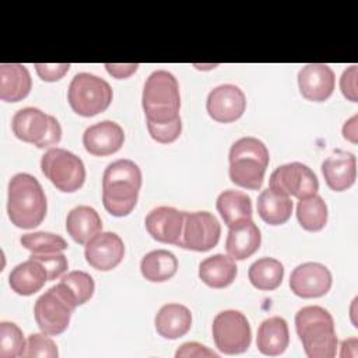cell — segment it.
<instances>
[{
    "label": "cell",
    "instance_id": "1",
    "mask_svg": "<svg viewBox=\"0 0 358 358\" xmlns=\"http://www.w3.org/2000/svg\"><path fill=\"white\" fill-rule=\"evenodd\" d=\"M143 175L131 159H117L109 164L102 176V203L113 217L129 215L137 204Z\"/></svg>",
    "mask_w": 358,
    "mask_h": 358
},
{
    "label": "cell",
    "instance_id": "2",
    "mask_svg": "<svg viewBox=\"0 0 358 358\" xmlns=\"http://www.w3.org/2000/svg\"><path fill=\"white\" fill-rule=\"evenodd\" d=\"M48 210L45 192L29 173H17L8 182L7 213L11 224L22 229L38 227Z\"/></svg>",
    "mask_w": 358,
    "mask_h": 358
},
{
    "label": "cell",
    "instance_id": "3",
    "mask_svg": "<svg viewBox=\"0 0 358 358\" xmlns=\"http://www.w3.org/2000/svg\"><path fill=\"white\" fill-rule=\"evenodd\" d=\"M296 334L309 358H333L337 350V336L333 316L327 309L309 305L295 315Z\"/></svg>",
    "mask_w": 358,
    "mask_h": 358
},
{
    "label": "cell",
    "instance_id": "4",
    "mask_svg": "<svg viewBox=\"0 0 358 358\" xmlns=\"http://www.w3.org/2000/svg\"><path fill=\"white\" fill-rule=\"evenodd\" d=\"M229 179L239 187L257 190L263 185L270 161L268 150L256 137H242L229 150Z\"/></svg>",
    "mask_w": 358,
    "mask_h": 358
},
{
    "label": "cell",
    "instance_id": "5",
    "mask_svg": "<svg viewBox=\"0 0 358 358\" xmlns=\"http://www.w3.org/2000/svg\"><path fill=\"white\" fill-rule=\"evenodd\" d=\"M147 120L154 123L172 122L179 117L180 94L175 76L166 70H155L145 80L141 96Z\"/></svg>",
    "mask_w": 358,
    "mask_h": 358
},
{
    "label": "cell",
    "instance_id": "6",
    "mask_svg": "<svg viewBox=\"0 0 358 358\" xmlns=\"http://www.w3.org/2000/svg\"><path fill=\"white\" fill-rule=\"evenodd\" d=\"M77 308L74 298L59 282L43 292L35 302L34 316L42 333L57 336L63 333L70 323L71 313Z\"/></svg>",
    "mask_w": 358,
    "mask_h": 358
},
{
    "label": "cell",
    "instance_id": "7",
    "mask_svg": "<svg viewBox=\"0 0 358 358\" xmlns=\"http://www.w3.org/2000/svg\"><path fill=\"white\" fill-rule=\"evenodd\" d=\"M112 96L110 85L103 78L91 73L76 74L67 91L71 109L84 117H91L106 110L112 102Z\"/></svg>",
    "mask_w": 358,
    "mask_h": 358
},
{
    "label": "cell",
    "instance_id": "8",
    "mask_svg": "<svg viewBox=\"0 0 358 358\" xmlns=\"http://www.w3.org/2000/svg\"><path fill=\"white\" fill-rule=\"evenodd\" d=\"M42 173L64 193L78 190L85 180V166L80 157L64 148H50L41 159Z\"/></svg>",
    "mask_w": 358,
    "mask_h": 358
},
{
    "label": "cell",
    "instance_id": "9",
    "mask_svg": "<svg viewBox=\"0 0 358 358\" xmlns=\"http://www.w3.org/2000/svg\"><path fill=\"white\" fill-rule=\"evenodd\" d=\"M213 338L215 347L227 355L245 352L252 340V330L246 316L235 309L217 313L213 320Z\"/></svg>",
    "mask_w": 358,
    "mask_h": 358
},
{
    "label": "cell",
    "instance_id": "10",
    "mask_svg": "<svg viewBox=\"0 0 358 358\" xmlns=\"http://www.w3.org/2000/svg\"><path fill=\"white\" fill-rule=\"evenodd\" d=\"M268 189L284 196H294L298 200L310 197L319 190V180L315 172L305 164L289 162L273 171Z\"/></svg>",
    "mask_w": 358,
    "mask_h": 358
},
{
    "label": "cell",
    "instance_id": "11",
    "mask_svg": "<svg viewBox=\"0 0 358 358\" xmlns=\"http://www.w3.org/2000/svg\"><path fill=\"white\" fill-rule=\"evenodd\" d=\"M221 235L218 220L208 211H185L183 232L179 246L196 252H207L213 249Z\"/></svg>",
    "mask_w": 358,
    "mask_h": 358
},
{
    "label": "cell",
    "instance_id": "12",
    "mask_svg": "<svg viewBox=\"0 0 358 358\" xmlns=\"http://www.w3.org/2000/svg\"><path fill=\"white\" fill-rule=\"evenodd\" d=\"M330 270L316 262H306L296 266L289 275L291 291L301 298H319L331 288Z\"/></svg>",
    "mask_w": 358,
    "mask_h": 358
},
{
    "label": "cell",
    "instance_id": "13",
    "mask_svg": "<svg viewBox=\"0 0 358 358\" xmlns=\"http://www.w3.org/2000/svg\"><path fill=\"white\" fill-rule=\"evenodd\" d=\"M206 106L211 119L220 123H231L243 115L246 96L239 87L222 84L210 91Z\"/></svg>",
    "mask_w": 358,
    "mask_h": 358
},
{
    "label": "cell",
    "instance_id": "14",
    "mask_svg": "<svg viewBox=\"0 0 358 358\" xmlns=\"http://www.w3.org/2000/svg\"><path fill=\"white\" fill-rule=\"evenodd\" d=\"M87 263L101 271L115 268L124 256V243L115 232H99L85 245Z\"/></svg>",
    "mask_w": 358,
    "mask_h": 358
},
{
    "label": "cell",
    "instance_id": "15",
    "mask_svg": "<svg viewBox=\"0 0 358 358\" xmlns=\"http://www.w3.org/2000/svg\"><path fill=\"white\" fill-rule=\"evenodd\" d=\"M185 211L173 207L159 206L152 208L145 217V229L158 242L179 246L183 232Z\"/></svg>",
    "mask_w": 358,
    "mask_h": 358
},
{
    "label": "cell",
    "instance_id": "16",
    "mask_svg": "<svg viewBox=\"0 0 358 358\" xmlns=\"http://www.w3.org/2000/svg\"><path fill=\"white\" fill-rule=\"evenodd\" d=\"M334 73L323 63H310L298 73V85L302 96L312 102H323L334 91Z\"/></svg>",
    "mask_w": 358,
    "mask_h": 358
},
{
    "label": "cell",
    "instance_id": "17",
    "mask_svg": "<svg viewBox=\"0 0 358 358\" xmlns=\"http://www.w3.org/2000/svg\"><path fill=\"white\" fill-rule=\"evenodd\" d=\"M124 143L123 129L112 120H102L85 129L83 144L87 152L95 157H106L120 150Z\"/></svg>",
    "mask_w": 358,
    "mask_h": 358
},
{
    "label": "cell",
    "instance_id": "18",
    "mask_svg": "<svg viewBox=\"0 0 358 358\" xmlns=\"http://www.w3.org/2000/svg\"><path fill=\"white\" fill-rule=\"evenodd\" d=\"M322 173L331 190H347L354 185L357 178V158L348 151L334 150L322 162Z\"/></svg>",
    "mask_w": 358,
    "mask_h": 358
},
{
    "label": "cell",
    "instance_id": "19",
    "mask_svg": "<svg viewBox=\"0 0 358 358\" xmlns=\"http://www.w3.org/2000/svg\"><path fill=\"white\" fill-rule=\"evenodd\" d=\"M262 235L252 218L239 221L229 227L225 249L234 260H245L250 257L260 248Z\"/></svg>",
    "mask_w": 358,
    "mask_h": 358
},
{
    "label": "cell",
    "instance_id": "20",
    "mask_svg": "<svg viewBox=\"0 0 358 358\" xmlns=\"http://www.w3.org/2000/svg\"><path fill=\"white\" fill-rule=\"evenodd\" d=\"M50 124V115H46L38 108H24L15 112L11 127L17 138L31 143L36 147L45 140Z\"/></svg>",
    "mask_w": 358,
    "mask_h": 358
},
{
    "label": "cell",
    "instance_id": "21",
    "mask_svg": "<svg viewBox=\"0 0 358 358\" xmlns=\"http://www.w3.org/2000/svg\"><path fill=\"white\" fill-rule=\"evenodd\" d=\"M32 81L28 69L20 63L0 64V99L6 102L22 101L31 91Z\"/></svg>",
    "mask_w": 358,
    "mask_h": 358
},
{
    "label": "cell",
    "instance_id": "22",
    "mask_svg": "<svg viewBox=\"0 0 358 358\" xmlns=\"http://www.w3.org/2000/svg\"><path fill=\"white\" fill-rule=\"evenodd\" d=\"M289 344V330L285 319L281 316H271L263 320L257 329L256 347L270 357L282 354Z\"/></svg>",
    "mask_w": 358,
    "mask_h": 358
},
{
    "label": "cell",
    "instance_id": "23",
    "mask_svg": "<svg viewBox=\"0 0 358 358\" xmlns=\"http://www.w3.org/2000/svg\"><path fill=\"white\" fill-rule=\"evenodd\" d=\"M48 281V273L41 262L29 257L28 260L17 264L10 275L8 284L18 295H32L38 292Z\"/></svg>",
    "mask_w": 358,
    "mask_h": 358
},
{
    "label": "cell",
    "instance_id": "24",
    "mask_svg": "<svg viewBox=\"0 0 358 358\" xmlns=\"http://www.w3.org/2000/svg\"><path fill=\"white\" fill-rule=\"evenodd\" d=\"M155 329L159 336L175 340L185 336L192 327V312L180 303H166L155 315Z\"/></svg>",
    "mask_w": 358,
    "mask_h": 358
},
{
    "label": "cell",
    "instance_id": "25",
    "mask_svg": "<svg viewBox=\"0 0 358 358\" xmlns=\"http://www.w3.org/2000/svg\"><path fill=\"white\" fill-rule=\"evenodd\" d=\"M66 229L80 245H87L95 235L102 232V221L95 208L77 206L67 214Z\"/></svg>",
    "mask_w": 358,
    "mask_h": 358
},
{
    "label": "cell",
    "instance_id": "26",
    "mask_svg": "<svg viewBox=\"0 0 358 358\" xmlns=\"http://www.w3.org/2000/svg\"><path fill=\"white\" fill-rule=\"evenodd\" d=\"M238 267L232 257L227 255H213L199 266L200 280L211 288H225L234 282Z\"/></svg>",
    "mask_w": 358,
    "mask_h": 358
},
{
    "label": "cell",
    "instance_id": "27",
    "mask_svg": "<svg viewBox=\"0 0 358 358\" xmlns=\"http://www.w3.org/2000/svg\"><path fill=\"white\" fill-rule=\"evenodd\" d=\"M217 210L225 225L229 228L234 224L252 218V200L241 190H224L217 197Z\"/></svg>",
    "mask_w": 358,
    "mask_h": 358
},
{
    "label": "cell",
    "instance_id": "28",
    "mask_svg": "<svg viewBox=\"0 0 358 358\" xmlns=\"http://www.w3.org/2000/svg\"><path fill=\"white\" fill-rule=\"evenodd\" d=\"M140 270L145 280L152 282H162L176 274L178 259L172 252L165 249L151 250L141 259Z\"/></svg>",
    "mask_w": 358,
    "mask_h": 358
},
{
    "label": "cell",
    "instance_id": "29",
    "mask_svg": "<svg viewBox=\"0 0 358 358\" xmlns=\"http://www.w3.org/2000/svg\"><path fill=\"white\" fill-rule=\"evenodd\" d=\"M257 213L268 225H281L291 217L292 201L288 196L274 193L267 187L257 197Z\"/></svg>",
    "mask_w": 358,
    "mask_h": 358
},
{
    "label": "cell",
    "instance_id": "30",
    "mask_svg": "<svg viewBox=\"0 0 358 358\" xmlns=\"http://www.w3.org/2000/svg\"><path fill=\"white\" fill-rule=\"evenodd\" d=\"M248 277L255 288L260 291H273L282 282L284 266L274 257H262L250 264Z\"/></svg>",
    "mask_w": 358,
    "mask_h": 358
},
{
    "label": "cell",
    "instance_id": "31",
    "mask_svg": "<svg viewBox=\"0 0 358 358\" xmlns=\"http://www.w3.org/2000/svg\"><path fill=\"white\" fill-rule=\"evenodd\" d=\"M296 218L301 227L309 232H317L327 222V206L319 194L302 199L296 204Z\"/></svg>",
    "mask_w": 358,
    "mask_h": 358
},
{
    "label": "cell",
    "instance_id": "32",
    "mask_svg": "<svg viewBox=\"0 0 358 358\" xmlns=\"http://www.w3.org/2000/svg\"><path fill=\"white\" fill-rule=\"evenodd\" d=\"M21 245L32 252L34 255H46V253H59L67 249V242L57 234L52 232H31L20 238Z\"/></svg>",
    "mask_w": 358,
    "mask_h": 358
},
{
    "label": "cell",
    "instance_id": "33",
    "mask_svg": "<svg viewBox=\"0 0 358 358\" xmlns=\"http://www.w3.org/2000/svg\"><path fill=\"white\" fill-rule=\"evenodd\" d=\"M27 347L22 330L13 322L0 323V358L22 357Z\"/></svg>",
    "mask_w": 358,
    "mask_h": 358
},
{
    "label": "cell",
    "instance_id": "34",
    "mask_svg": "<svg viewBox=\"0 0 358 358\" xmlns=\"http://www.w3.org/2000/svg\"><path fill=\"white\" fill-rule=\"evenodd\" d=\"M60 282L66 287V289L74 298L77 306L90 301L95 291V282L92 277L88 273L81 270H74L64 274Z\"/></svg>",
    "mask_w": 358,
    "mask_h": 358
},
{
    "label": "cell",
    "instance_id": "35",
    "mask_svg": "<svg viewBox=\"0 0 358 358\" xmlns=\"http://www.w3.org/2000/svg\"><path fill=\"white\" fill-rule=\"evenodd\" d=\"M46 333H34L27 338V347L22 357H45V358H56L59 355L56 343L48 337Z\"/></svg>",
    "mask_w": 358,
    "mask_h": 358
},
{
    "label": "cell",
    "instance_id": "36",
    "mask_svg": "<svg viewBox=\"0 0 358 358\" xmlns=\"http://www.w3.org/2000/svg\"><path fill=\"white\" fill-rule=\"evenodd\" d=\"M147 129L150 136L161 143V144H169L173 143L182 133V120L180 116L172 122L165 123H154L147 120Z\"/></svg>",
    "mask_w": 358,
    "mask_h": 358
},
{
    "label": "cell",
    "instance_id": "37",
    "mask_svg": "<svg viewBox=\"0 0 358 358\" xmlns=\"http://www.w3.org/2000/svg\"><path fill=\"white\" fill-rule=\"evenodd\" d=\"M32 259H36L41 262L48 273V281L55 280L60 275H63L69 268L67 257L59 252V253H46V255H31Z\"/></svg>",
    "mask_w": 358,
    "mask_h": 358
},
{
    "label": "cell",
    "instance_id": "38",
    "mask_svg": "<svg viewBox=\"0 0 358 358\" xmlns=\"http://www.w3.org/2000/svg\"><path fill=\"white\" fill-rule=\"evenodd\" d=\"M70 64L69 63H35L36 74L48 83L59 81L64 77V74L69 71Z\"/></svg>",
    "mask_w": 358,
    "mask_h": 358
},
{
    "label": "cell",
    "instance_id": "39",
    "mask_svg": "<svg viewBox=\"0 0 358 358\" xmlns=\"http://www.w3.org/2000/svg\"><path fill=\"white\" fill-rule=\"evenodd\" d=\"M357 64L350 66L348 69H345L341 74L340 78V88L343 95L351 101V102H357L358 96H357Z\"/></svg>",
    "mask_w": 358,
    "mask_h": 358
},
{
    "label": "cell",
    "instance_id": "40",
    "mask_svg": "<svg viewBox=\"0 0 358 358\" xmlns=\"http://www.w3.org/2000/svg\"><path fill=\"white\" fill-rule=\"evenodd\" d=\"M176 357H218L217 352L213 350H208L206 345L192 341V343H185L182 344L176 354Z\"/></svg>",
    "mask_w": 358,
    "mask_h": 358
},
{
    "label": "cell",
    "instance_id": "41",
    "mask_svg": "<svg viewBox=\"0 0 358 358\" xmlns=\"http://www.w3.org/2000/svg\"><path fill=\"white\" fill-rule=\"evenodd\" d=\"M105 69L112 77L122 80L134 74L138 69V64L137 63H106Z\"/></svg>",
    "mask_w": 358,
    "mask_h": 358
},
{
    "label": "cell",
    "instance_id": "42",
    "mask_svg": "<svg viewBox=\"0 0 358 358\" xmlns=\"http://www.w3.org/2000/svg\"><path fill=\"white\" fill-rule=\"evenodd\" d=\"M62 138V127L60 123L57 122V119L55 116L50 115V124H49V130L46 133L45 140L41 143V145L38 148H46L50 145H55L60 141Z\"/></svg>",
    "mask_w": 358,
    "mask_h": 358
},
{
    "label": "cell",
    "instance_id": "43",
    "mask_svg": "<svg viewBox=\"0 0 358 358\" xmlns=\"http://www.w3.org/2000/svg\"><path fill=\"white\" fill-rule=\"evenodd\" d=\"M343 136L345 140L351 143L358 141V130H357V115H354L351 119H348L343 126Z\"/></svg>",
    "mask_w": 358,
    "mask_h": 358
}]
</instances>
